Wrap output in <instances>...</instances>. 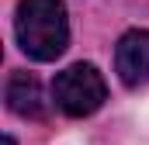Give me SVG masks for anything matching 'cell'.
<instances>
[{"instance_id": "3", "label": "cell", "mask_w": 149, "mask_h": 145, "mask_svg": "<svg viewBox=\"0 0 149 145\" xmlns=\"http://www.w3.org/2000/svg\"><path fill=\"white\" fill-rule=\"evenodd\" d=\"M114 69L125 86H139L149 79V31H128L114 48Z\"/></svg>"}, {"instance_id": "2", "label": "cell", "mask_w": 149, "mask_h": 145, "mask_svg": "<svg viewBox=\"0 0 149 145\" xmlns=\"http://www.w3.org/2000/svg\"><path fill=\"white\" fill-rule=\"evenodd\" d=\"M108 97V83L90 62H73L52 79V100L56 107L70 117H87L104 104Z\"/></svg>"}, {"instance_id": "1", "label": "cell", "mask_w": 149, "mask_h": 145, "mask_svg": "<svg viewBox=\"0 0 149 145\" xmlns=\"http://www.w3.org/2000/svg\"><path fill=\"white\" fill-rule=\"evenodd\" d=\"M17 45L28 59L52 62L70 45V21L63 0H21L14 17Z\"/></svg>"}, {"instance_id": "4", "label": "cell", "mask_w": 149, "mask_h": 145, "mask_svg": "<svg viewBox=\"0 0 149 145\" xmlns=\"http://www.w3.org/2000/svg\"><path fill=\"white\" fill-rule=\"evenodd\" d=\"M7 107L21 117H45V100H42V83L31 72H10L7 79Z\"/></svg>"}, {"instance_id": "5", "label": "cell", "mask_w": 149, "mask_h": 145, "mask_svg": "<svg viewBox=\"0 0 149 145\" xmlns=\"http://www.w3.org/2000/svg\"><path fill=\"white\" fill-rule=\"evenodd\" d=\"M3 145H14V138H3Z\"/></svg>"}]
</instances>
